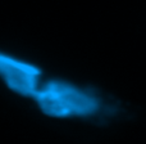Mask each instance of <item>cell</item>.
<instances>
[{
    "label": "cell",
    "mask_w": 146,
    "mask_h": 144,
    "mask_svg": "<svg viewBox=\"0 0 146 144\" xmlns=\"http://www.w3.org/2000/svg\"><path fill=\"white\" fill-rule=\"evenodd\" d=\"M42 71L36 64L0 52V80L9 90L25 98H33L38 90Z\"/></svg>",
    "instance_id": "obj_2"
},
{
    "label": "cell",
    "mask_w": 146,
    "mask_h": 144,
    "mask_svg": "<svg viewBox=\"0 0 146 144\" xmlns=\"http://www.w3.org/2000/svg\"><path fill=\"white\" fill-rule=\"evenodd\" d=\"M36 106L51 119H91L106 111L105 99L96 90L53 78L42 82L33 95Z\"/></svg>",
    "instance_id": "obj_1"
}]
</instances>
